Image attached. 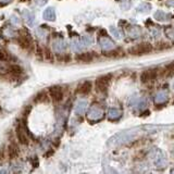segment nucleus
Returning <instances> with one entry per match:
<instances>
[{
  "label": "nucleus",
  "mask_w": 174,
  "mask_h": 174,
  "mask_svg": "<svg viewBox=\"0 0 174 174\" xmlns=\"http://www.w3.org/2000/svg\"><path fill=\"white\" fill-rule=\"evenodd\" d=\"M154 50V47L150 42H141V44H137V45L133 46V47H129L127 49L131 56H145V54H149L150 52Z\"/></svg>",
  "instance_id": "nucleus-1"
},
{
  "label": "nucleus",
  "mask_w": 174,
  "mask_h": 174,
  "mask_svg": "<svg viewBox=\"0 0 174 174\" xmlns=\"http://www.w3.org/2000/svg\"><path fill=\"white\" fill-rule=\"evenodd\" d=\"M112 80V74H106V75H101L95 82V88L98 93H106L109 87L110 83Z\"/></svg>",
  "instance_id": "nucleus-2"
},
{
  "label": "nucleus",
  "mask_w": 174,
  "mask_h": 174,
  "mask_svg": "<svg viewBox=\"0 0 174 174\" xmlns=\"http://www.w3.org/2000/svg\"><path fill=\"white\" fill-rule=\"evenodd\" d=\"M159 74V70L158 69H149L144 71L141 74V82L143 84H147V83H151L154 82L158 77Z\"/></svg>",
  "instance_id": "nucleus-3"
},
{
  "label": "nucleus",
  "mask_w": 174,
  "mask_h": 174,
  "mask_svg": "<svg viewBox=\"0 0 174 174\" xmlns=\"http://www.w3.org/2000/svg\"><path fill=\"white\" fill-rule=\"evenodd\" d=\"M49 95L54 102H60L63 99V90L60 86H52L49 88Z\"/></svg>",
  "instance_id": "nucleus-4"
},
{
  "label": "nucleus",
  "mask_w": 174,
  "mask_h": 174,
  "mask_svg": "<svg viewBox=\"0 0 174 174\" xmlns=\"http://www.w3.org/2000/svg\"><path fill=\"white\" fill-rule=\"evenodd\" d=\"M16 137L18 141L22 145H28V137L26 135V132L24 131V127L22 124H19L16 127Z\"/></svg>",
  "instance_id": "nucleus-5"
},
{
  "label": "nucleus",
  "mask_w": 174,
  "mask_h": 174,
  "mask_svg": "<svg viewBox=\"0 0 174 174\" xmlns=\"http://www.w3.org/2000/svg\"><path fill=\"white\" fill-rule=\"evenodd\" d=\"M93 89V83L90 80H85L77 87L76 93L80 95H88Z\"/></svg>",
  "instance_id": "nucleus-6"
},
{
  "label": "nucleus",
  "mask_w": 174,
  "mask_h": 174,
  "mask_svg": "<svg viewBox=\"0 0 174 174\" xmlns=\"http://www.w3.org/2000/svg\"><path fill=\"white\" fill-rule=\"evenodd\" d=\"M75 60L80 63H90L94 60V54L92 52H83L75 56Z\"/></svg>",
  "instance_id": "nucleus-7"
},
{
  "label": "nucleus",
  "mask_w": 174,
  "mask_h": 174,
  "mask_svg": "<svg viewBox=\"0 0 174 174\" xmlns=\"http://www.w3.org/2000/svg\"><path fill=\"white\" fill-rule=\"evenodd\" d=\"M19 44L23 49H28L32 46V39L29 37L28 34H25V35H21L19 37Z\"/></svg>",
  "instance_id": "nucleus-8"
},
{
  "label": "nucleus",
  "mask_w": 174,
  "mask_h": 174,
  "mask_svg": "<svg viewBox=\"0 0 174 174\" xmlns=\"http://www.w3.org/2000/svg\"><path fill=\"white\" fill-rule=\"evenodd\" d=\"M8 156L10 159H15L19 156V147L14 141H12L9 146H8Z\"/></svg>",
  "instance_id": "nucleus-9"
},
{
  "label": "nucleus",
  "mask_w": 174,
  "mask_h": 174,
  "mask_svg": "<svg viewBox=\"0 0 174 174\" xmlns=\"http://www.w3.org/2000/svg\"><path fill=\"white\" fill-rule=\"evenodd\" d=\"M162 75L164 77H171L174 75V62L169 63L167 65H165L164 69L162 70Z\"/></svg>",
  "instance_id": "nucleus-10"
},
{
  "label": "nucleus",
  "mask_w": 174,
  "mask_h": 174,
  "mask_svg": "<svg viewBox=\"0 0 174 174\" xmlns=\"http://www.w3.org/2000/svg\"><path fill=\"white\" fill-rule=\"evenodd\" d=\"M103 56L109 57V58H118V57L123 56V51L121 49H116V50H112V51H108V52H103Z\"/></svg>",
  "instance_id": "nucleus-11"
},
{
  "label": "nucleus",
  "mask_w": 174,
  "mask_h": 174,
  "mask_svg": "<svg viewBox=\"0 0 174 174\" xmlns=\"http://www.w3.org/2000/svg\"><path fill=\"white\" fill-rule=\"evenodd\" d=\"M10 72H11L12 74H14V75L19 76V75H21V74L23 73V69L20 67V65L13 64V65H11V67H10Z\"/></svg>",
  "instance_id": "nucleus-12"
},
{
  "label": "nucleus",
  "mask_w": 174,
  "mask_h": 174,
  "mask_svg": "<svg viewBox=\"0 0 174 174\" xmlns=\"http://www.w3.org/2000/svg\"><path fill=\"white\" fill-rule=\"evenodd\" d=\"M46 99H47V94H46L45 92H40L35 96L34 101H36V102H40V101H45Z\"/></svg>",
  "instance_id": "nucleus-13"
},
{
  "label": "nucleus",
  "mask_w": 174,
  "mask_h": 174,
  "mask_svg": "<svg viewBox=\"0 0 174 174\" xmlns=\"http://www.w3.org/2000/svg\"><path fill=\"white\" fill-rule=\"evenodd\" d=\"M44 16H45L46 20H54V13L52 9H47L44 13Z\"/></svg>",
  "instance_id": "nucleus-14"
},
{
  "label": "nucleus",
  "mask_w": 174,
  "mask_h": 174,
  "mask_svg": "<svg viewBox=\"0 0 174 174\" xmlns=\"http://www.w3.org/2000/svg\"><path fill=\"white\" fill-rule=\"evenodd\" d=\"M44 56H45V58L47 59V60H50V61L54 60V57H52V54H51V51H50L49 48H46L45 49V51H44Z\"/></svg>",
  "instance_id": "nucleus-15"
},
{
  "label": "nucleus",
  "mask_w": 174,
  "mask_h": 174,
  "mask_svg": "<svg viewBox=\"0 0 174 174\" xmlns=\"http://www.w3.org/2000/svg\"><path fill=\"white\" fill-rule=\"evenodd\" d=\"M25 20H26V23L28 25H33V15H32V13H29L28 11H26L25 12Z\"/></svg>",
  "instance_id": "nucleus-16"
},
{
  "label": "nucleus",
  "mask_w": 174,
  "mask_h": 174,
  "mask_svg": "<svg viewBox=\"0 0 174 174\" xmlns=\"http://www.w3.org/2000/svg\"><path fill=\"white\" fill-rule=\"evenodd\" d=\"M165 48H170L169 44H165V42H158V44H157V49L162 50V49H165Z\"/></svg>",
  "instance_id": "nucleus-17"
},
{
  "label": "nucleus",
  "mask_w": 174,
  "mask_h": 174,
  "mask_svg": "<svg viewBox=\"0 0 174 174\" xmlns=\"http://www.w3.org/2000/svg\"><path fill=\"white\" fill-rule=\"evenodd\" d=\"M54 150H52V149H50L49 150V151H48V152H46V154H45V158H49V157L50 156H52V154H54Z\"/></svg>",
  "instance_id": "nucleus-18"
},
{
  "label": "nucleus",
  "mask_w": 174,
  "mask_h": 174,
  "mask_svg": "<svg viewBox=\"0 0 174 174\" xmlns=\"http://www.w3.org/2000/svg\"><path fill=\"white\" fill-rule=\"evenodd\" d=\"M31 109H32V108L29 107V106H28V107H27V110H26V108H25V110H24V113H23V114H24L25 116H27V115H28V113H29V112H31Z\"/></svg>",
  "instance_id": "nucleus-19"
},
{
  "label": "nucleus",
  "mask_w": 174,
  "mask_h": 174,
  "mask_svg": "<svg viewBox=\"0 0 174 174\" xmlns=\"http://www.w3.org/2000/svg\"><path fill=\"white\" fill-rule=\"evenodd\" d=\"M1 112H2V109H1V107H0V113H1Z\"/></svg>",
  "instance_id": "nucleus-20"
},
{
  "label": "nucleus",
  "mask_w": 174,
  "mask_h": 174,
  "mask_svg": "<svg viewBox=\"0 0 174 174\" xmlns=\"http://www.w3.org/2000/svg\"><path fill=\"white\" fill-rule=\"evenodd\" d=\"M2 1H10V0H2Z\"/></svg>",
  "instance_id": "nucleus-21"
}]
</instances>
